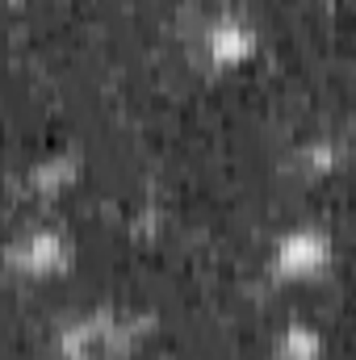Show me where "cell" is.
<instances>
[{
	"instance_id": "cell-3",
	"label": "cell",
	"mask_w": 356,
	"mask_h": 360,
	"mask_svg": "<svg viewBox=\"0 0 356 360\" xmlns=\"http://www.w3.org/2000/svg\"><path fill=\"white\" fill-rule=\"evenodd\" d=\"M327 243L323 239H289L285 248H281V269L285 272H306L314 269V264H323V252Z\"/></svg>"
},
{
	"instance_id": "cell-2",
	"label": "cell",
	"mask_w": 356,
	"mask_h": 360,
	"mask_svg": "<svg viewBox=\"0 0 356 360\" xmlns=\"http://www.w3.org/2000/svg\"><path fill=\"white\" fill-rule=\"evenodd\" d=\"M63 256H68V248H63L59 235H34V239L17 243L13 264H17V269H30V272H46V269H59Z\"/></svg>"
},
{
	"instance_id": "cell-1",
	"label": "cell",
	"mask_w": 356,
	"mask_h": 360,
	"mask_svg": "<svg viewBox=\"0 0 356 360\" xmlns=\"http://www.w3.org/2000/svg\"><path fill=\"white\" fill-rule=\"evenodd\" d=\"M130 340H134V327L126 319L122 323L117 319H89L63 335V352H68V360H126Z\"/></svg>"
}]
</instances>
